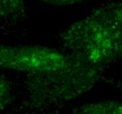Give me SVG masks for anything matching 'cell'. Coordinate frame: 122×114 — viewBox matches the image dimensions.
Wrapping results in <instances>:
<instances>
[{"instance_id":"1","label":"cell","mask_w":122,"mask_h":114,"mask_svg":"<svg viewBox=\"0 0 122 114\" xmlns=\"http://www.w3.org/2000/svg\"><path fill=\"white\" fill-rule=\"evenodd\" d=\"M0 69L25 75L32 109L73 100L89 91L104 72L65 51L41 45L0 44Z\"/></svg>"},{"instance_id":"2","label":"cell","mask_w":122,"mask_h":114,"mask_svg":"<svg viewBox=\"0 0 122 114\" xmlns=\"http://www.w3.org/2000/svg\"><path fill=\"white\" fill-rule=\"evenodd\" d=\"M122 4L101 6L60 34L63 50L95 69L105 70L122 53Z\"/></svg>"},{"instance_id":"3","label":"cell","mask_w":122,"mask_h":114,"mask_svg":"<svg viewBox=\"0 0 122 114\" xmlns=\"http://www.w3.org/2000/svg\"><path fill=\"white\" fill-rule=\"evenodd\" d=\"M74 114H122V104L118 100H104L80 106Z\"/></svg>"},{"instance_id":"4","label":"cell","mask_w":122,"mask_h":114,"mask_svg":"<svg viewBox=\"0 0 122 114\" xmlns=\"http://www.w3.org/2000/svg\"><path fill=\"white\" fill-rule=\"evenodd\" d=\"M25 0H0V17L7 18L25 12Z\"/></svg>"},{"instance_id":"5","label":"cell","mask_w":122,"mask_h":114,"mask_svg":"<svg viewBox=\"0 0 122 114\" xmlns=\"http://www.w3.org/2000/svg\"><path fill=\"white\" fill-rule=\"evenodd\" d=\"M11 86L7 78L0 74V111L8 105L11 100Z\"/></svg>"},{"instance_id":"6","label":"cell","mask_w":122,"mask_h":114,"mask_svg":"<svg viewBox=\"0 0 122 114\" xmlns=\"http://www.w3.org/2000/svg\"><path fill=\"white\" fill-rule=\"evenodd\" d=\"M40 1L44 4H47L48 5L61 6L68 5H74V4L85 2V1H89V0H40Z\"/></svg>"}]
</instances>
